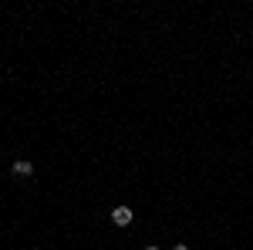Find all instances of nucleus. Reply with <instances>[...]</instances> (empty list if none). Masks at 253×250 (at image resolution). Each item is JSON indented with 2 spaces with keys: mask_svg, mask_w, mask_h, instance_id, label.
<instances>
[{
  "mask_svg": "<svg viewBox=\"0 0 253 250\" xmlns=\"http://www.w3.org/2000/svg\"><path fill=\"white\" fill-rule=\"evenodd\" d=\"M132 220H135V213L128 210V206H115V210H112V223H115V227H128Z\"/></svg>",
  "mask_w": 253,
  "mask_h": 250,
  "instance_id": "f257e3e1",
  "label": "nucleus"
},
{
  "mask_svg": "<svg viewBox=\"0 0 253 250\" xmlns=\"http://www.w3.org/2000/svg\"><path fill=\"white\" fill-rule=\"evenodd\" d=\"M14 173L17 176H31L34 173V162H31V159H17V162H14Z\"/></svg>",
  "mask_w": 253,
  "mask_h": 250,
  "instance_id": "f03ea898",
  "label": "nucleus"
},
{
  "mask_svg": "<svg viewBox=\"0 0 253 250\" xmlns=\"http://www.w3.org/2000/svg\"><path fill=\"white\" fill-rule=\"evenodd\" d=\"M172 250H189V247H186V244H172Z\"/></svg>",
  "mask_w": 253,
  "mask_h": 250,
  "instance_id": "7ed1b4c3",
  "label": "nucleus"
},
{
  "mask_svg": "<svg viewBox=\"0 0 253 250\" xmlns=\"http://www.w3.org/2000/svg\"><path fill=\"white\" fill-rule=\"evenodd\" d=\"M142 250H159V247H156V244H145V247H142Z\"/></svg>",
  "mask_w": 253,
  "mask_h": 250,
  "instance_id": "20e7f679",
  "label": "nucleus"
}]
</instances>
